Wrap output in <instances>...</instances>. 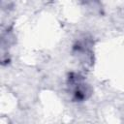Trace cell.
Returning <instances> with one entry per match:
<instances>
[{"instance_id":"cell-2","label":"cell","mask_w":124,"mask_h":124,"mask_svg":"<svg viewBox=\"0 0 124 124\" xmlns=\"http://www.w3.org/2000/svg\"><path fill=\"white\" fill-rule=\"evenodd\" d=\"M94 1H98V0H82V2L85 3V4H88V3H91V2H94Z\"/></svg>"},{"instance_id":"cell-1","label":"cell","mask_w":124,"mask_h":124,"mask_svg":"<svg viewBox=\"0 0 124 124\" xmlns=\"http://www.w3.org/2000/svg\"><path fill=\"white\" fill-rule=\"evenodd\" d=\"M67 85L72 94V98L76 102H82L91 96L92 90L88 84L84 82L83 78L77 74L71 73L67 78Z\"/></svg>"}]
</instances>
